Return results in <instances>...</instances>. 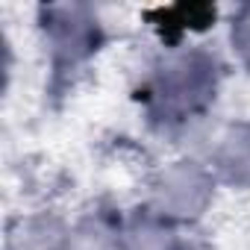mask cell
Instances as JSON below:
<instances>
[{
  "label": "cell",
  "instance_id": "7a4b0ae2",
  "mask_svg": "<svg viewBox=\"0 0 250 250\" xmlns=\"http://www.w3.org/2000/svg\"><path fill=\"white\" fill-rule=\"evenodd\" d=\"M218 191L221 186L209 165L191 153H180L150 174L145 206L177 229H191L212 212Z\"/></svg>",
  "mask_w": 250,
  "mask_h": 250
},
{
  "label": "cell",
  "instance_id": "5b68a950",
  "mask_svg": "<svg viewBox=\"0 0 250 250\" xmlns=\"http://www.w3.org/2000/svg\"><path fill=\"white\" fill-rule=\"evenodd\" d=\"M71 221L56 212H21L9 218L3 250H68Z\"/></svg>",
  "mask_w": 250,
  "mask_h": 250
},
{
  "label": "cell",
  "instance_id": "277c9868",
  "mask_svg": "<svg viewBox=\"0 0 250 250\" xmlns=\"http://www.w3.org/2000/svg\"><path fill=\"white\" fill-rule=\"evenodd\" d=\"M188 139H194V145L183 153L203 159L221 188L250 191V118H209Z\"/></svg>",
  "mask_w": 250,
  "mask_h": 250
},
{
  "label": "cell",
  "instance_id": "3957f363",
  "mask_svg": "<svg viewBox=\"0 0 250 250\" xmlns=\"http://www.w3.org/2000/svg\"><path fill=\"white\" fill-rule=\"evenodd\" d=\"M39 36L53 74L83 71L106 44V24L88 3L39 6Z\"/></svg>",
  "mask_w": 250,
  "mask_h": 250
},
{
  "label": "cell",
  "instance_id": "9c48e42d",
  "mask_svg": "<svg viewBox=\"0 0 250 250\" xmlns=\"http://www.w3.org/2000/svg\"><path fill=\"white\" fill-rule=\"evenodd\" d=\"M183 250H221L218 244H212V241H186V247Z\"/></svg>",
  "mask_w": 250,
  "mask_h": 250
},
{
  "label": "cell",
  "instance_id": "6da1fadb",
  "mask_svg": "<svg viewBox=\"0 0 250 250\" xmlns=\"http://www.w3.org/2000/svg\"><path fill=\"white\" fill-rule=\"evenodd\" d=\"M224 80V65L218 53L203 44H174L150 65L142 103L153 127L188 139L209 121Z\"/></svg>",
  "mask_w": 250,
  "mask_h": 250
},
{
  "label": "cell",
  "instance_id": "8992f818",
  "mask_svg": "<svg viewBox=\"0 0 250 250\" xmlns=\"http://www.w3.org/2000/svg\"><path fill=\"white\" fill-rule=\"evenodd\" d=\"M183 229L162 221L145 203L124 215V250H183Z\"/></svg>",
  "mask_w": 250,
  "mask_h": 250
},
{
  "label": "cell",
  "instance_id": "52a82bcc",
  "mask_svg": "<svg viewBox=\"0 0 250 250\" xmlns=\"http://www.w3.org/2000/svg\"><path fill=\"white\" fill-rule=\"evenodd\" d=\"M68 250H124V215L91 209L71 221Z\"/></svg>",
  "mask_w": 250,
  "mask_h": 250
},
{
  "label": "cell",
  "instance_id": "ba28073f",
  "mask_svg": "<svg viewBox=\"0 0 250 250\" xmlns=\"http://www.w3.org/2000/svg\"><path fill=\"white\" fill-rule=\"evenodd\" d=\"M227 44L232 62L250 74V3H238L227 21Z\"/></svg>",
  "mask_w": 250,
  "mask_h": 250
}]
</instances>
